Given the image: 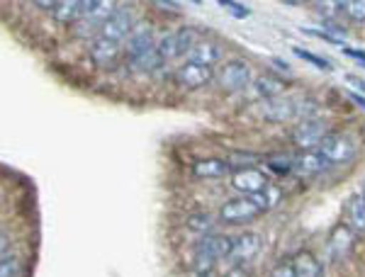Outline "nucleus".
<instances>
[{
	"instance_id": "1",
	"label": "nucleus",
	"mask_w": 365,
	"mask_h": 277,
	"mask_svg": "<svg viewBox=\"0 0 365 277\" xmlns=\"http://www.w3.org/2000/svg\"><path fill=\"white\" fill-rule=\"evenodd\" d=\"M268 207H270V197H268L266 192L253 194V197H246V194H241V197L227 199V202L222 204L220 219L225 221V224H232V226H237V224L253 221L256 216H261Z\"/></svg>"
},
{
	"instance_id": "35",
	"label": "nucleus",
	"mask_w": 365,
	"mask_h": 277,
	"mask_svg": "<svg viewBox=\"0 0 365 277\" xmlns=\"http://www.w3.org/2000/svg\"><path fill=\"white\" fill-rule=\"evenodd\" d=\"M363 197H365V185H363Z\"/></svg>"
},
{
	"instance_id": "5",
	"label": "nucleus",
	"mask_w": 365,
	"mask_h": 277,
	"mask_svg": "<svg viewBox=\"0 0 365 277\" xmlns=\"http://www.w3.org/2000/svg\"><path fill=\"white\" fill-rule=\"evenodd\" d=\"M217 83H220L222 90H227V93L244 90V88L251 83V66L244 61V58H229V61H225L220 66Z\"/></svg>"
},
{
	"instance_id": "15",
	"label": "nucleus",
	"mask_w": 365,
	"mask_h": 277,
	"mask_svg": "<svg viewBox=\"0 0 365 277\" xmlns=\"http://www.w3.org/2000/svg\"><path fill=\"white\" fill-rule=\"evenodd\" d=\"M86 10H88V3H83V0H61V3H54L51 15H54V20L63 22V25H68V22L76 25V22L86 15Z\"/></svg>"
},
{
	"instance_id": "4",
	"label": "nucleus",
	"mask_w": 365,
	"mask_h": 277,
	"mask_svg": "<svg viewBox=\"0 0 365 277\" xmlns=\"http://www.w3.org/2000/svg\"><path fill=\"white\" fill-rule=\"evenodd\" d=\"M115 5L105 3V0H88V10L86 15L81 17L73 25V34L76 37H100V29H103L105 20L113 15Z\"/></svg>"
},
{
	"instance_id": "16",
	"label": "nucleus",
	"mask_w": 365,
	"mask_h": 277,
	"mask_svg": "<svg viewBox=\"0 0 365 277\" xmlns=\"http://www.w3.org/2000/svg\"><path fill=\"white\" fill-rule=\"evenodd\" d=\"M192 173L195 178H225V175L232 173V163L229 161H222V158H202L192 166Z\"/></svg>"
},
{
	"instance_id": "28",
	"label": "nucleus",
	"mask_w": 365,
	"mask_h": 277,
	"mask_svg": "<svg viewBox=\"0 0 365 277\" xmlns=\"http://www.w3.org/2000/svg\"><path fill=\"white\" fill-rule=\"evenodd\" d=\"M307 34H312V37H319V39H327V42L331 44H341V39L336 37V34H329V32H319V29H304Z\"/></svg>"
},
{
	"instance_id": "32",
	"label": "nucleus",
	"mask_w": 365,
	"mask_h": 277,
	"mask_svg": "<svg viewBox=\"0 0 365 277\" xmlns=\"http://www.w3.org/2000/svg\"><path fill=\"white\" fill-rule=\"evenodd\" d=\"M270 61H273V66H278L280 70H285V73H290V66H287L285 61H280V58H270Z\"/></svg>"
},
{
	"instance_id": "12",
	"label": "nucleus",
	"mask_w": 365,
	"mask_h": 277,
	"mask_svg": "<svg viewBox=\"0 0 365 277\" xmlns=\"http://www.w3.org/2000/svg\"><path fill=\"white\" fill-rule=\"evenodd\" d=\"M187 61L202 63V66L215 68L217 63L222 61V44L212 42V39H200V42L192 46V51L187 54Z\"/></svg>"
},
{
	"instance_id": "18",
	"label": "nucleus",
	"mask_w": 365,
	"mask_h": 277,
	"mask_svg": "<svg viewBox=\"0 0 365 277\" xmlns=\"http://www.w3.org/2000/svg\"><path fill=\"white\" fill-rule=\"evenodd\" d=\"M346 224L356 234H365V197L363 194H353L346 202Z\"/></svg>"
},
{
	"instance_id": "17",
	"label": "nucleus",
	"mask_w": 365,
	"mask_h": 277,
	"mask_svg": "<svg viewBox=\"0 0 365 277\" xmlns=\"http://www.w3.org/2000/svg\"><path fill=\"white\" fill-rule=\"evenodd\" d=\"M292 163H295V170L304 175H314V173H322V170H327L331 163L327 161V158L322 156L319 149L317 151H302L297 158H292Z\"/></svg>"
},
{
	"instance_id": "6",
	"label": "nucleus",
	"mask_w": 365,
	"mask_h": 277,
	"mask_svg": "<svg viewBox=\"0 0 365 277\" xmlns=\"http://www.w3.org/2000/svg\"><path fill=\"white\" fill-rule=\"evenodd\" d=\"M356 151H358L356 141H353L349 134H339V132H331L319 146V153L329 163H341V166L353 161Z\"/></svg>"
},
{
	"instance_id": "19",
	"label": "nucleus",
	"mask_w": 365,
	"mask_h": 277,
	"mask_svg": "<svg viewBox=\"0 0 365 277\" xmlns=\"http://www.w3.org/2000/svg\"><path fill=\"white\" fill-rule=\"evenodd\" d=\"M292 265H295V277H324V268L322 263L317 261L314 253L302 251L292 258Z\"/></svg>"
},
{
	"instance_id": "24",
	"label": "nucleus",
	"mask_w": 365,
	"mask_h": 277,
	"mask_svg": "<svg viewBox=\"0 0 365 277\" xmlns=\"http://www.w3.org/2000/svg\"><path fill=\"white\" fill-rule=\"evenodd\" d=\"M292 51H295V56H299V58H302V61L312 63V66H317V68H322V70H331V63H329L327 58H322V56L312 54V51L299 49V46H292Z\"/></svg>"
},
{
	"instance_id": "14",
	"label": "nucleus",
	"mask_w": 365,
	"mask_h": 277,
	"mask_svg": "<svg viewBox=\"0 0 365 277\" xmlns=\"http://www.w3.org/2000/svg\"><path fill=\"white\" fill-rule=\"evenodd\" d=\"M117 56H120V44L117 42H110V39L105 37H96L91 44V58L98 63L100 68H108L113 66L117 61Z\"/></svg>"
},
{
	"instance_id": "2",
	"label": "nucleus",
	"mask_w": 365,
	"mask_h": 277,
	"mask_svg": "<svg viewBox=\"0 0 365 277\" xmlns=\"http://www.w3.org/2000/svg\"><path fill=\"white\" fill-rule=\"evenodd\" d=\"M232 244H234L232 236H222V234L205 236L195 246V251H192V270H195V273H212L217 261L229 258Z\"/></svg>"
},
{
	"instance_id": "23",
	"label": "nucleus",
	"mask_w": 365,
	"mask_h": 277,
	"mask_svg": "<svg viewBox=\"0 0 365 277\" xmlns=\"http://www.w3.org/2000/svg\"><path fill=\"white\" fill-rule=\"evenodd\" d=\"M187 226H190L192 231L207 234L212 231V226H215V219H212L210 214H190L187 216Z\"/></svg>"
},
{
	"instance_id": "29",
	"label": "nucleus",
	"mask_w": 365,
	"mask_h": 277,
	"mask_svg": "<svg viewBox=\"0 0 365 277\" xmlns=\"http://www.w3.org/2000/svg\"><path fill=\"white\" fill-rule=\"evenodd\" d=\"M346 80H349L351 85H356L358 90H363V93H365V80H363V78H358V75H346Z\"/></svg>"
},
{
	"instance_id": "33",
	"label": "nucleus",
	"mask_w": 365,
	"mask_h": 277,
	"mask_svg": "<svg viewBox=\"0 0 365 277\" xmlns=\"http://www.w3.org/2000/svg\"><path fill=\"white\" fill-rule=\"evenodd\" d=\"M351 98H353V100H356V103H358V105H361V108L365 110V98H363V95H358V93H353V95H351Z\"/></svg>"
},
{
	"instance_id": "30",
	"label": "nucleus",
	"mask_w": 365,
	"mask_h": 277,
	"mask_svg": "<svg viewBox=\"0 0 365 277\" xmlns=\"http://www.w3.org/2000/svg\"><path fill=\"white\" fill-rule=\"evenodd\" d=\"M225 277H249V273H246L244 268H232Z\"/></svg>"
},
{
	"instance_id": "3",
	"label": "nucleus",
	"mask_w": 365,
	"mask_h": 277,
	"mask_svg": "<svg viewBox=\"0 0 365 277\" xmlns=\"http://www.w3.org/2000/svg\"><path fill=\"white\" fill-rule=\"evenodd\" d=\"M329 125L319 117H309V120H299L297 127L292 129V144L302 151H317L322 141L329 137Z\"/></svg>"
},
{
	"instance_id": "21",
	"label": "nucleus",
	"mask_w": 365,
	"mask_h": 277,
	"mask_svg": "<svg viewBox=\"0 0 365 277\" xmlns=\"http://www.w3.org/2000/svg\"><path fill=\"white\" fill-rule=\"evenodd\" d=\"M282 88H285V83H282L280 78H275V75H268V73L256 80V93L258 95H263V100L278 98L282 93Z\"/></svg>"
},
{
	"instance_id": "22",
	"label": "nucleus",
	"mask_w": 365,
	"mask_h": 277,
	"mask_svg": "<svg viewBox=\"0 0 365 277\" xmlns=\"http://www.w3.org/2000/svg\"><path fill=\"white\" fill-rule=\"evenodd\" d=\"M336 8L353 22H365V0H351V3H339Z\"/></svg>"
},
{
	"instance_id": "11",
	"label": "nucleus",
	"mask_w": 365,
	"mask_h": 277,
	"mask_svg": "<svg viewBox=\"0 0 365 277\" xmlns=\"http://www.w3.org/2000/svg\"><path fill=\"white\" fill-rule=\"evenodd\" d=\"M261 244H263L261 234H256V231L239 234L237 239H234V244H232V253H229V261L237 263V268H239L241 263L253 261V258L258 256V251H261Z\"/></svg>"
},
{
	"instance_id": "34",
	"label": "nucleus",
	"mask_w": 365,
	"mask_h": 277,
	"mask_svg": "<svg viewBox=\"0 0 365 277\" xmlns=\"http://www.w3.org/2000/svg\"><path fill=\"white\" fill-rule=\"evenodd\" d=\"M187 277H212V273H195V270H192V273L187 275Z\"/></svg>"
},
{
	"instance_id": "20",
	"label": "nucleus",
	"mask_w": 365,
	"mask_h": 277,
	"mask_svg": "<svg viewBox=\"0 0 365 277\" xmlns=\"http://www.w3.org/2000/svg\"><path fill=\"white\" fill-rule=\"evenodd\" d=\"M156 56L161 63L170 61V58L180 56V46H178V32H166L158 37L156 42Z\"/></svg>"
},
{
	"instance_id": "8",
	"label": "nucleus",
	"mask_w": 365,
	"mask_h": 277,
	"mask_svg": "<svg viewBox=\"0 0 365 277\" xmlns=\"http://www.w3.org/2000/svg\"><path fill=\"white\" fill-rule=\"evenodd\" d=\"M175 80H178V85L182 88L197 90V88H205L215 80V68L202 66V63H195V61H187L185 58V63H180V66L175 68Z\"/></svg>"
},
{
	"instance_id": "25",
	"label": "nucleus",
	"mask_w": 365,
	"mask_h": 277,
	"mask_svg": "<svg viewBox=\"0 0 365 277\" xmlns=\"http://www.w3.org/2000/svg\"><path fill=\"white\" fill-rule=\"evenodd\" d=\"M0 277H17V258L13 253H3L0 258Z\"/></svg>"
},
{
	"instance_id": "13",
	"label": "nucleus",
	"mask_w": 365,
	"mask_h": 277,
	"mask_svg": "<svg viewBox=\"0 0 365 277\" xmlns=\"http://www.w3.org/2000/svg\"><path fill=\"white\" fill-rule=\"evenodd\" d=\"M356 244V231L349 226V224H339L334 226L331 236H329V251H331L334 258H346Z\"/></svg>"
},
{
	"instance_id": "10",
	"label": "nucleus",
	"mask_w": 365,
	"mask_h": 277,
	"mask_svg": "<svg viewBox=\"0 0 365 277\" xmlns=\"http://www.w3.org/2000/svg\"><path fill=\"white\" fill-rule=\"evenodd\" d=\"M232 185L237 192L253 197V194H261L268 190V178L258 168H239L232 173Z\"/></svg>"
},
{
	"instance_id": "31",
	"label": "nucleus",
	"mask_w": 365,
	"mask_h": 277,
	"mask_svg": "<svg viewBox=\"0 0 365 277\" xmlns=\"http://www.w3.org/2000/svg\"><path fill=\"white\" fill-rule=\"evenodd\" d=\"M346 54L353 56V58H358V61H363L365 63V51H356V49H344Z\"/></svg>"
},
{
	"instance_id": "7",
	"label": "nucleus",
	"mask_w": 365,
	"mask_h": 277,
	"mask_svg": "<svg viewBox=\"0 0 365 277\" xmlns=\"http://www.w3.org/2000/svg\"><path fill=\"white\" fill-rule=\"evenodd\" d=\"M134 29V20H132V10L129 8H115L113 15L105 20L103 29H100V37L110 39V42L122 44L125 39H129Z\"/></svg>"
},
{
	"instance_id": "9",
	"label": "nucleus",
	"mask_w": 365,
	"mask_h": 277,
	"mask_svg": "<svg viewBox=\"0 0 365 277\" xmlns=\"http://www.w3.org/2000/svg\"><path fill=\"white\" fill-rule=\"evenodd\" d=\"M261 115L268 122H290L292 117H299V98H270L261 103Z\"/></svg>"
},
{
	"instance_id": "27",
	"label": "nucleus",
	"mask_w": 365,
	"mask_h": 277,
	"mask_svg": "<svg viewBox=\"0 0 365 277\" xmlns=\"http://www.w3.org/2000/svg\"><path fill=\"white\" fill-rule=\"evenodd\" d=\"M270 277H295V265H292V261H280L273 268V275Z\"/></svg>"
},
{
	"instance_id": "26",
	"label": "nucleus",
	"mask_w": 365,
	"mask_h": 277,
	"mask_svg": "<svg viewBox=\"0 0 365 277\" xmlns=\"http://www.w3.org/2000/svg\"><path fill=\"white\" fill-rule=\"evenodd\" d=\"M220 5H222V8H227L234 17H249L251 15V10L246 8V5H241V3H232V0H220Z\"/></svg>"
}]
</instances>
